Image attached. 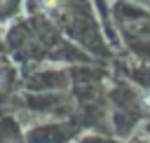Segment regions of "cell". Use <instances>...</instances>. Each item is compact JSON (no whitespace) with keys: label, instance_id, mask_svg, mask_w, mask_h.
I'll list each match as a JSON object with an SVG mask.
<instances>
[{"label":"cell","instance_id":"cell-1","mask_svg":"<svg viewBox=\"0 0 150 143\" xmlns=\"http://www.w3.org/2000/svg\"><path fill=\"white\" fill-rule=\"evenodd\" d=\"M40 5H42L47 12H54V9H59V7L63 5V0H40Z\"/></svg>","mask_w":150,"mask_h":143},{"label":"cell","instance_id":"cell-2","mask_svg":"<svg viewBox=\"0 0 150 143\" xmlns=\"http://www.w3.org/2000/svg\"><path fill=\"white\" fill-rule=\"evenodd\" d=\"M141 108L150 113V91H145V94H141Z\"/></svg>","mask_w":150,"mask_h":143},{"label":"cell","instance_id":"cell-3","mask_svg":"<svg viewBox=\"0 0 150 143\" xmlns=\"http://www.w3.org/2000/svg\"><path fill=\"white\" fill-rule=\"evenodd\" d=\"M5 2H7V0H0V5H5Z\"/></svg>","mask_w":150,"mask_h":143}]
</instances>
